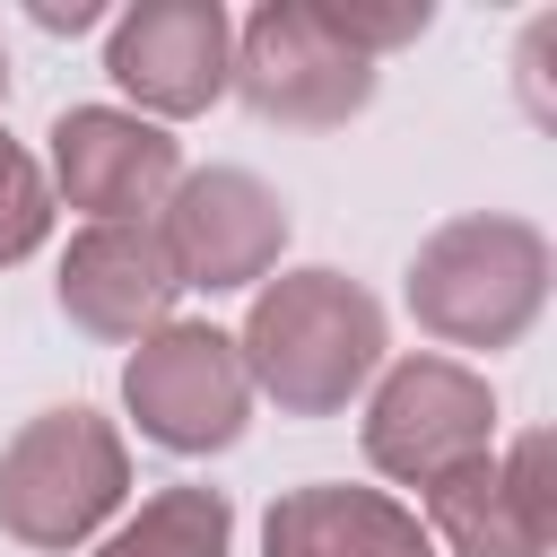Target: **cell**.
Instances as JSON below:
<instances>
[{
  "label": "cell",
  "instance_id": "obj_1",
  "mask_svg": "<svg viewBox=\"0 0 557 557\" xmlns=\"http://www.w3.org/2000/svg\"><path fill=\"white\" fill-rule=\"evenodd\" d=\"M235 357L252 374V400H270L278 418H339L383 374L392 322L366 278L305 261V270H270L252 287V305L235 322Z\"/></svg>",
  "mask_w": 557,
  "mask_h": 557
},
{
  "label": "cell",
  "instance_id": "obj_2",
  "mask_svg": "<svg viewBox=\"0 0 557 557\" xmlns=\"http://www.w3.org/2000/svg\"><path fill=\"white\" fill-rule=\"evenodd\" d=\"M548 287H557V244L513 218V209H461L444 218L418 252H409V278H400V305L409 322L444 348H522L548 313Z\"/></svg>",
  "mask_w": 557,
  "mask_h": 557
},
{
  "label": "cell",
  "instance_id": "obj_3",
  "mask_svg": "<svg viewBox=\"0 0 557 557\" xmlns=\"http://www.w3.org/2000/svg\"><path fill=\"white\" fill-rule=\"evenodd\" d=\"M122 505H131V435L104 409L61 400L0 444V531L26 557L96 548Z\"/></svg>",
  "mask_w": 557,
  "mask_h": 557
},
{
  "label": "cell",
  "instance_id": "obj_4",
  "mask_svg": "<svg viewBox=\"0 0 557 557\" xmlns=\"http://www.w3.org/2000/svg\"><path fill=\"white\" fill-rule=\"evenodd\" d=\"M357 444L392 487L426 496L444 470L496 453V383L479 366H461V357H435V348L383 357V374L366 383Z\"/></svg>",
  "mask_w": 557,
  "mask_h": 557
},
{
  "label": "cell",
  "instance_id": "obj_5",
  "mask_svg": "<svg viewBox=\"0 0 557 557\" xmlns=\"http://www.w3.org/2000/svg\"><path fill=\"white\" fill-rule=\"evenodd\" d=\"M374 87H383V70L366 52H348L313 0H261L235 26L226 96L270 131H339L374 104Z\"/></svg>",
  "mask_w": 557,
  "mask_h": 557
},
{
  "label": "cell",
  "instance_id": "obj_6",
  "mask_svg": "<svg viewBox=\"0 0 557 557\" xmlns=\"http://www.w3.org/2000/svg\"><path fill=\"white\" fill-rule=\"evenodd\" d=\"M122 409L131 426L174 453V461H209V453H235L244 426H252V374L235 357V331L218 322H165L148 331L131 357H122Z\"/></svg>",
  "mask_w": 557,
  "mask_h": 557
},
{
  "label": "cell",
  "instance_id": "obj_7",
  "mask_svg": "<svg viewBox=\"0 0 557 557\" xmlns=\"http://www.w3.org/2000/svg\"><path fill=\"white\" fill-rule=\"evenodd\" d=\"M183 296H235V287H261L287 252V200L278 183H261L252 165H183V183L165 191V209L148 218Z\"/></svg>",
  "mask_w": 557,
  "mask_h": 557
},
{
  "label": "cell",
  "instance_id": "obj_8",
  "mask_svg": "<svg viewBox=\"0 0 557 557\" xmlns=\"http://www.w3.org/2000/svg\"><path fill=\"white\" fill-rule=\"evenodd\" d=\"M44 183L87 226H148L183 183V139L131 104H70L44 131Z\"/></svg>",
  "mask_w": 557,
  "mask_h": 557
},
{
  "label": "cell",
  "instance_id": "obj_9",
  "mask_svg": "<svg viewBox=\"0 0 557 557\" xmlns=\"http://www.w3.org/2000/svg\"><path fill=\"white\" fill-rule=\"evenodd\" d=\"M418 505L444 557H548L557 548V435L522 426L505 453L444 470Z\"/></svg>",
  "mask_w": 557,
  "mask_h": 557
},
{
  "label": "cell",
  "instance_id": "obj_10",
  "mask_svg": "<svg viewBox=\"0 0 557 557\" xmlns=\"http://www.w3.org/2000/svg\"><path fill=\"white\" fill-rule=\"evenodd\" d=\"M235 17L218 0H131L104 26V78L131 96L139 122H191L226 96Z\"/></svg>",
  "mask_w": 557,
  "mask_h": 557
},
{
  "label": "cell",
  "instance_id": "obj_11",
  "mask_svg": "<svg viewBox=\"0 0 557 557\" xmlns=\"http://www.w3.org/2000/svg\"><path fill=\"white\" fill-rule=\"evenodd\" d=\"M52 305L96 348H139L148 331H165L183 313V278H174L157 226H78L61 252Z\"/></svg>",
  "mask_w": 557,
  "mask_h": 557
},
{
  "label": "cell",
  "instance_id": "obj_12",
  "mask_svg": "<svg viewBox=\"0 0 557 557\" xmlns=\"http://www.w3.org/2000/svg\"><path fill=\"white\" fill-rule=\"evenodd\" d=\"M261 557H435L418 505L392 487H348V479H305L278 487L261 513Z\"/></svg>",
  "mask_w": 557,
  "mask_h": 557
},
{
  "label": "cell",
  "instance_id": "obj_13",
  "mask_svg": "<svg viewBox=\"0 0 557 557\" xmlns=\"http://www.w3.org/2000/svg\"><path fill=\"white\" fill-rule=\"evenodd\" d=\"M96 557H235V505H226V487L174 479V487L139 496L96 540Z\"/></svg>",
  "mask_w": 557,
  "mask_h": 557
},
{
  "label": "cell",
  "instance_id": "obj_14",
  "mask_svg": "<svg viewBox=\"0 0 557 557\" xmlns=\"http://www.w3.org/2000/svg\"><path fill=\"white\" fill-rule=\"evenodd\" d=\"M52 218H61V200H52V183H44V157L0 131V270L35 261V252L52 244Z\"/></svg>",
  "mask_w": 557,
  "mask_h": 557
},
{
  "label": "cell",
  "instance_id": "obj_15",
  "mask_svg": "<svg viewBox=\"0 0 557 557\" xmlns=\"http://www.w3.org/2000/svg\"><path fill=\"white\" fill-rule=\"evenodd\" d=\"M313 9H322V26H331L348 52H366L374 70H383V52H409V44L435 26L426 0H400V9H339V0H313Z\"/></svg>",
  "mask_w": 557,
  "mask_h": 557
},
{
  "label": "cell",
  "instance_id": "obj_16",
  "mask_svg": "<svg viewBox=\"0 0 557 557\" xmlns=\"http://www.w3.org/2000/svg\"><path fill=\"white\" fill-rule=\"evenodd\" d=\"M548 52H557V17H531L522 52H513V78H522V113H531V122H557V113H548Z\"/></svg>",
  "mask_w": 557,
  "mask_h": 557
},
{
  "label": "cell",
  "instance_id": "obj_17",
  "mask_svg": "<svg viewBox=\"0 0 557 557\" xmlns=\"http://www.w3.org/2000/svg\"><path fill=\"white\" fill-rule=\"evenodd\" d=\"M26 17H35L44 35H87V26H113V9H104V0H26Z\"/></svg>",
  "mask_w": 557,
  "mask_h": 557
},
{
  "label": "cell",
  "instance_id": "obj_18",
  "mask_svg": "<svg viewBox=\"0 0 557 557\" xmlns=\"http://www.w3.org/2000/svg\"><path fill=\"white\" fill-rule=\"evenodd\" d=\"M0 104H9V44H0Z\"/></svg>",
  "mask_w": 557,
  "mask_h": 557
}]
</instances>
